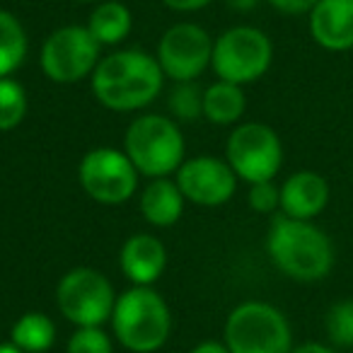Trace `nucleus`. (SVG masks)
Here are the masks:
<instances>
[{
	"mask_svg": "<svg viewBox=\"0 0 353 353\" xmlns=\"http://www.w3.org/2000/svg\"><path fill=\"white\" fill-rule=\"evenodd\" d=\"M27 117V92L17 80L0 78V131H12Z\"/></svg>",
	"mask_w": 353,
	"mask_h": 353,
	"instance_id": "22",
	"label": "nucleus"
},
{
	"mask_svg": "<svg viewBox=\"0 0 353 353\" xmlns=\"http://www.w3.org/2000/svg\"><path fill=\"white\" fill-rule=\"evenodd\" d=\"M213 37L194 22H176L157 44V63H160L165 78L174 83H189L196 80L211 68L213 56Z\"/></svg>",
	"mask_w": 353,
	"mask_h": 353,
	"instance_id": "11",
	"label": "nucleus"
},
{
	"mask_svg": "<svg viewBox=\"0 0 353 353\" xmlns=\"http://www.w3.org/2000/svg\"><path fill=\"white\" fill-rule=\"evenodd\" d=\"M102 46L88 27L65 25L54 30L41 44L39 63L44 75L56 85H73L90 78L99 63Z\"/></svg>",
	"mask_w": 353,
	"mask_h": 353,
	"instance_id": "9",
	"label": "nucleus"
},
{
	"mask_svg": "<svg viewBox=\"0 0 353 353\" xmlns=\"http://www.w3.org/2000/svg\"><path fill=\"white\" fill-rule=\"evenodd\" d=\"M261 0H225V6L230 8V10H237V12H250L254 10L256 6H259Z\"/></svg>",
	"mask_w": 353,
	"mask_h": 353,
	"instance_id": "30",
	"label": "nucleus"
},
{
	"mask_svg": "<svg viewBox=\"0 0 353 353\" xmlns=\"http://www.w3.org/2000/svg\"><path fill=\"white\" fill-rule=\"evenodd\" d=\"M211 3L213 0H162V6L174 12H196L203 10L206 6H211Z\"/></svg>",
	"mask_w": 353,
	"mask_h": 353,
	"instance_id": "27",
	"label": "nucleus"
},
{
	"mask_svg": "<svg viewBox=\"0 0 353 353\" xmlns=\"http://www.w3.org/2000/svg\"><path fill=\"white\" fill-rule=\"evenodd\" d=\"M10 341L25 353H46L56 343V324L44 312H25L10 329Z\"/></svg>",
	"mask_w": 353,
	"mask_h": 353,
	"instance_id": "19",
	"label": "nucleus"
},
{
	"mask_svg": "<svg viewBox=\"0 0 353 353\" xmlns=\"http://www.w3.org/2000/svg\"><path fill=\"white\" fill-rule=\"evenodd\" d=\"M0 353H25V351H20L12 341H6V343H0Z\"/></svg>",
	"mask_w": 353,
	"mask_h": 353,
	"instance_id": "31",
	"label": "nucleus"
},
{
	"mask_svg": "<svg viewBox=\"0 0 353 353\" xmlns=\"http://www.w3.org/2000/svg\"><path fill=\"white\" fill-rule=\"evenodd\" d=\"M247 203L254 213L261 216H271V213L281 211V187H276L274 179L269 182H254L250 184V196Z\"/></svg>",
	"mask_w": 353,
	"mask_h": 353,
	"instance_id": "25",
	"label": "nucleus"
},
{
	"mask_svg": "<svg viewBox=\"0 0 353 353\" xmlns=\"http://www.w3.org/2000/svg\"><path fill=\"white\" fill-rule=\"evenodd\" d=\"M329 184L319 172L300 170L281 184V213L298 221H312L327 208Z\"/></svg>",
	"mask_w": 353,
	"mask_h": 353,
	"instance_id": "14",
	"label": "nucleus"
},
{
	"mask_svg": "<svg viewBox=\"0 0 353 353\" xmlns=\"http://www.w3.org/2000/svg\"><path fill=\"white\" fill-rule=\"evenodd\" d=\"M327 336L334 348H351L353 346V300L334 303L324 319Z\"/></svg>",
	"mask_w": 353,
	"mask_h": 353,
	"instance_id": "23",
	"label": "nucleus"
},
{
	"mask_svg": "<svg viewBox=\"0 0 353 353\" xmlns=\"http://www.w3.org/2000/svg\"><path fill=\"white\" fill-rule=\"evenodd\" d=\"M269 3L285 15H303V12L312 10L319 0H269Z\"/></svg>",
	"mask_w": 353,
	"mask_h": 353,
	"instance_id": "26",
	"label": "nucleus"
},
{
	"mask_svg": "<svg viewBox=\"0 0 353 353\" xmlns=\"http://www.w3.org/2000/svg\"><path fill=\"white\" fill-rule=\"evenodd\" d=\"M123 152L138 174L157 179L174 174L182 167L187 160V143L179 123L172 117L143 114L128 123L123 133Z\"/></svg>",
	"mask_w": 353,
	"mask_h": 353,
	"instance_id": "4",
	"label": "nucleus"
},
{
	"mask_svg": "<svg viewBox=\"0 0 353 353\" xmlns=\"http://www.w3.org/2000/svg\"><path fill=\"white\" fill-rule=\"evenodd\" d=\"M174 182L187 201L216 208L232 199L237 189V174L225 157L196 155L182 162V167L174 172Z\"/></svg>",
	"mask_w": 353,
	"mask_h": 353,
	"instance_id": "12",
	"label": "nucleus"
},
{
	"mask_svg": "<svg viewBox=\"0 0 353 353\" xmlns=\"http://www.w3.org/2000/svg\"><path fill=\"white\" fill-rule=\"evenodd\" d=\"M189 353H230V351H228V346L223 341H201Z\"/></svg>",
	"mask_w": 353,
	"mask_h": 353,
	"instance_id": "29",
	"label": "nucleus"
},
{
	"mask_svg": "<svg viewBox=\"0 0 353 353\" xmlns=\"http://www.w3.org/2000/svg\"><path fill=\"white\" fill-rule=\"evenodd\" d=\"M247 112V97L242 85L218 80L203 90V119L216 126H232Z\"/></svg>",
	"mask_w": 353,
	"mask_h": 353,
	"instance_id": "18",
	"label": "nucleus"
},
{
	"mask_svg": "<svg viewBox=\"0 0 353 353\" xmlns=\"http://www.w3.org/2000/svg\"><path fill=\"white\" fill-rule=\"evenodd\" d=\"M266 252L274 266L288 279L314 283L329 276L334 266V245L312 221L274 216L266 235Z\"/></svg>",
	"mask_w": 353,
	"mask_h": 353,
	"instance_id": "2",
	"label": "nucleus"
},
{
	"mask_svg": "<svg viewBox=\"0 0 353 353\" xmlns=\"http://www.w3.org/2000/svg\"><path fill=\"white\" fill-rule=\"evenodd\" d=\"M114 339L131 353H155L172 334V312L150 285H131L117 295L112 312Z\"/></svg>",
	"mask_w": 353,
	"mask_h": 353,
	"instance_id": "3",
	"label": "nucleus"
},
{
	"mask_svg": "<svg viewBox=\"0 0 353 353\" xmlns=\"http://www.w3.org/2000/svg\"><path fill=\"white\" fill-rule=\"evenodd\" d=\"M94 99L112 112H138L155 102L165 85L157 59L138 49H121L99 59L90 75Z\"/></svg>",
	"mask_w": 353,
	"mask_h": 353,
	"instance_id": "1",
	"label": "nucleus"
},
{
	"mask_svg": "<svg viewBox=\"0 0 353 353\" xmlns=\"http://www.w3.org/2000/svg\"><path fill=\"white\" fill-rule=\"evenodd\" d=\"M225 160L242 182H269L283 165V143L266 123H237L225 143Z\"/></svg>",
	"mask_w": 353,
	"mask_h": 353,
	"instance_id": "8",
	"label": "nucleus"
},
{
	"mask_svg": "<svg viewBox=\"0 0 353 353\" xmlns=\"http://www.w3.org/2000/svg\"><path fill=\"white\" fill-rule=\"evenodd\" d=\"M167 109L174 121H199L203 119V90L196 80L189 83H174L172 92L167 94Z\"/></svg>",
	"mask_w": 353,
	"mask_h": 353,
	"instance_id": "21",
	"label": "nucleus"
},
{
	"mask_svg": "<svg viewBox=\"0 0 353 353\" xmlns=\"http://www.w3.org/2000/svg\"><path fill=\"white\" fill-rule=\"evenodd\" d=\"M56 305L73 327H102L112 319L117 295L102 271L75 266L56 285Z\"/></svg>",
	"mask_w": 353,
	"mask_h": 353,
	"instance_id": "7",
	"label": "nucleus"
},
{
	"mask_svg": "<svg viewBox=\"0 0 353 353\" xmlns=\"http://www.w3.org/2000/svg\"><path fill=\"white\" fill-rule=\"evenodd\" d=\"M65 353H114V343L102 327H75Z\"/></svg>",
	"mask_w": 353,
	"mask_h": 353,
	"instance_id": "24",
	"label": "nucleus"
},
{
	"mask_svg": "<svg viewBox=\"0 0 353 353\" xmlns=\"http://www.w3.org/2000/svg\"><path fill=\"white\" fill-rule=\"evenodd\" d=\"M75 3H92V0H75Z\"/></svg>",
	"mask_w": 353,
	"mask_h": 353,
	"instance_id": "32",
	"label": "nucleus"
},
{
	"mask_svg": "<svg viewBox=\"0 0 353 353\" xmlns=\"http://www.w3.org/2000/svg\"><path fill=\"white\" fill-rule=\"evenodd\" d=\"M290 353H339V351L334 346H327V343L307 341V343H300V346H293Z\"/></svg>",
	"mask_w": 353,
	"mask_h": 353,
	"instance_id": "28",
	"label": "nucleus"
},
{
	"mask_svg": "<svg viewBox=\"0 0 353 353\" xmlns=\"http://www.w3.org/2000/svg\"><path fill=\"white\" fill-rule=\"evenodd\" d=\"M85 27L99 46H119L131 34L133 12L128 10V6H123L121 0H104V3L94 6Z\"/></svg>",
	"mask_w": 353,
	"mask_h": 353,
	"instance_id": "17",
	"label": "nucleus"
},
{
	"mask_svg": "<svg viewBox=\"0 0 353 353\" xmlns=\"http://www.w3.org/2000/svg\"><path fill=\"white\" fill-rule=\"evenodd\" d=\"M138 170L117 148H94L85 152L78 167L83 192L102 206H121L136 194Z\"/></svg>",
	"mask_w": 353,
	"mask_h": 353,
	"instance_id": "10",
	"label": "nucleus"
},
{
	"mask_svg": "<svg viewBox=\"0 0 353 353\" xmlns=\"http://www.w3.org/2000/svg\"><path fill=\"white\" fill-rule=\"evenodd\" d=\"M119 266L133 285H152L167 269V250L155 235L136 232L123 242Z\"/></svg>",
	"mask_w": 353,
	"mask_h": 353,
	"instance_id": "15",
	"label": "nucleus"
},
{
	"mask_svg": "<svg viewBox=\"0 0 353 353\" xmlns=\"http://www.w3.org/2000/svg\"><path fill=\"white\" fill-rule=\"evenodd\" d=\"M274 61V44L269 34L256 27H232L213 41L211 68L218 80L235 85H250L259 80Z\"/></svg>",
	"mask_w": 353,
	"mask_h": 353,
	"instance_id": "6",
	"label": "nucleus"
},
{
	"mask_svg": "<svg viewBox=\"0 0 353 353\" xmlns=\"http://www.w3.org/2000/svg\"><path fill=\"white\" fill-rule=\"evenodd\" d=\"M30 51V39L12 12L0 10V78H10L17 68H22Z\"/></svg>",
	"mask_w": 353,
	"mask_h": 353,
	"instance_id": "20",
	"label": "nucleus"
},
{
	"mask_svg": "<svg viewBox=\"0 0 353 353\" xmlns=\"http://www.w3.org/2000/svg\"><path fill=\"white\" fill-rule=\"evenodd\" d=\"M307 15L317 46L336 54L353 49V0H319Z\"/></svg>",
	"mask_w": 353,
	"mask_h": 353,
	"instance_id": "13",
	"label": "nucleus"
},
{
	"mask_svg": "<svg viewBox=\"0 0 353 353\" xmlns=\"http://www.w3.org/2000/svg\"><path fill=\"white\" fill-rule=\"evenodd\" d=\"M184 199L182 189L176 187L174 179L170 176H157L150 179L148 187L141 194V216L150 223L152 228H170L174 225L184 213Z\"/></svg>",
	"mask_w": 353,
	"mask_h": 353,
	"instance_id": "16",
	"label": "nucleus"
},
{
	"mask_svg": "<svg viewBox=\"0 0 353 353\" xmlns=\"http://www.w3.org/2000/svg\"><path fill=\"white\" fill-rule=\"evenodd\" d=\"M223 343L230 353H290L293 332L279 307L247 300L228 314Z\"/></svg>",
	"mask_w": 353,
	"mask_h": 353,
	"instance_id": "5",
	"label": "nucleus"
}]
</instances>
